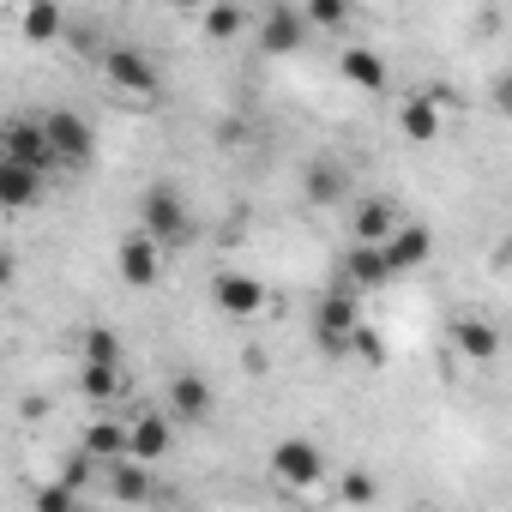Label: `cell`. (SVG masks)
Masks as SVG:
<instances>
[{"label": "cell", "mask_w": 512, "mask_h": 512, "mask_svg": "<svg viewBox=\"0 0 512 512\" xmlns=\"http://www.w3.org/2000/svg\"><path fill=\"white\" fill-rule=\"evenodd\" d=\"M79 452H85L97 470H103V464H115V458H127V422H121V416H97V422H85Z\"/></svg>", "instance_id": "cell-14"}, {"label": "cell", "mask_w": 512, "mask_h": 512, "mask_svg": "<svg viewBox=\"0 0 512 512\" xmlns=\"http://www.w3.org/2000/svg\"><path fill=\"white\" fill-rule=\"evenodd\" d=\"M79 512H91V506H79Z\"/></svg>", "instance_id": "cell-32"}, {"label": "cell", "mask_w": 512, "mask_h": 512, "mask_svg": "<svg viewBox=\"0 0 512 512\" xmlns=\"http://www.w3.org/2000/svg\"><path fill=\"white\" fill-rule=\"evenodd\" d=\"M19 31H25V43H55L67 31V13L49 7V0H31V7L19 13Z\"/></svg>", "instance_id": "cell-22"}, {"label": "cell", "mask_w": 512, "mask_h": 512, "mask_svg": "<svg viewBox=\"0 0 512 512\" xmlns=\"http://www.w3.org/2000/svg\"><path fill=\"white\" fill-rule=\"evenodd\" d=\"M362 326V296L350 290H326L320 308H314V338L326 356H350V332Z\"/></svg>", "instance_id": "cell-5"}, {"label": "cell", "mask_w": 512, "mask_h": 512, "mask_svg": "<svg viewBox=\"0 0 512 512\" xmlns=\"http://www.w3.org/2000/svg\"><path fill=\"white\" fill-rule=\"evenodd\" d=\"M139 235H151L157 247H187L193 241V211H187V193L175 181H151L145 199H139Z\"/></svg>", "instance_id": "cell-2"}, {"label": "cell", "mask_w": 512, "mask_h": 512, "mask_svg": "<svg viewBox=\"0 0 512 512\" xmlns=\"http://www.w3.org/2000/svg\"><path fill=\"white\" fill-rule=\"evenodd\" d=\"M169 446H175V422L163 410H145V416L127 422V458L157 464V458H169Z\"/></svg>", "instance_id": "cell-11"}, {"label": "cell", "mask_w": 512, "mask_h": 512, "mask_svg": "<svg viewBox=\"0 0 512 512\" xmlns=\"http://www.w3.org/2000/svg\"><path fill=\"white\" fill-rule=\"evenodd\" d=\"M302 187H308V199H314V205H338V199L350 193V181H344V169H338V163H308Z\"/></svg>", "instance_id": "cell-24"}, {"label": "cell", "mask_w": 512, "mask_h": 512, "mask_svg": "<svg viewBox=\"0 0 512 512\" xmlns=\"http://www.w3.org/2000/svg\"><path fill=\"white\" fill-rule=\"evenodd\" d=\"M211 302H217V314H229V320H260V314L272 308V290L253 278V272H217V278H211Z\"/></svg>", "instance_id": "cell-6"}, {"label": "cell", "mask_w": 512, "mask_h": 512, "mask_svg": "<svg viewBox=\"0 0 512 512\" xmlns=\"http://www.w3.org/2000/svg\"><path fill=\"white\" fill-rule=\"evenodd\" d=\"M211 404H217V392H211V380H205V374L181 368V374L169 380V422H205V416H211Z\"/></svg>", "instance_id": "cell-12"}, {"label": "cell", "mask_w": 512, "mask_h": 512, "mask_svg": "<svg viewBox=\"0 0 512 512\" xmlns=\"http://www.w3.org/2000/svg\"><path fill=\"white\" fill-rule=\"evenodd\" d=\"M115 272L127 278V290H151V284H157V272H163V247H157L151 235L127 229V235H121V247H115Z\"/></svg>", "instance_id": "cell-10"}, {"label": "cell", "mask_w": 512, "mask_h": 512, "mask_svg": "<svg viewBox=\"0 0 512 512\" xmlns=\"http://www.w3.org/2000/svg\"><path fill=\"white\" fill-rule=\"evenodd\" d=\"M37 199H43V175L0 157V211H31Z\"/></svg>", "instance_id": "cell-18"}, {"label": "cell", "mask_w": 512, "mask_h": 512, "mask_svg": "<svg viewBox=\"0 0 512 512\" xmlns=\"http://www.w3.org/2000/svg\"><path fill=\"white\" fill-rule=\"evenodd\" d=\"M55 482H61V488H67V494H85V488H91V482H97V464H91V458H85V452H73V458H67V464H61V476H55Z\"/></svg>", "instance_id": "cell-29"}, {"label": "cell", "mask_w": 512, "mask_h": 512, "mask_svg": "<svg viewBox=\"0 0 512 512\" xmlns=\"http://www.w3.org/2000/svg\"><path fill=\"white\" fill-rule=\"evenodd\" d=\"M266 470H272V482H278L284 494H314V488L332 482V458H326L320 440H308V434H284V440L272 446Z\"/></svg>", "instance_id": "cell-1"}, {"label": "cell", "mask_w": 512, "mask_h": 512, "mask_svg": "<svg viewBox=\"0 0 512 512\" xmlns=\"http://www.w3.org/2000/svg\"><path fill=\"white\" fill-rule=\"evenodd\" d=\"M247 25H253V19H247V7H205V13H199L205 43H235Z\"/></svg>", "instance_id": "cell-23"}, {"label": "cell", "mask_w": 512, "mask_h": 512, "mask_svg": "<svg viewBox=\"0 0 512 512\" xmlns=\"http://www.w3.org/2000/svg\"><path fill=\"white\" fill-rule=\"evenodd\" d=\"M31 512H79V494H67L61 482H43L37 500H31Z\"/></svg>", "instance_id": "cell-30"}, {"label": "cell", "mask_w": 512, "mask_h": 512, "mask_svg": "<svg viewBox=\"0 0 512 512\" xmlns=\"http://www.w3.org/2000/svg\"><path fill=\"white\" fill-rule=\"evenodd\" d=\"M338 500H344V506H374V500H380V476H374L368 464H350V470L338 476Z\"/></svg>", "instance_id": "cell-26"}, {"label": "cell", "mask_w": 512, "mask_h": 512, "mask_svg": "<svg viewBox=\"0 0 512 512\" xmlns=\"http://www.w3.org/2000/svg\"><path fill=\"white\" fill-rule=\"evenodd\" d=\"M398 127H404V139H416V145H434L440 139V109L416 91V97H404V109H398Z\"/></svg>", "instance_id": "cell-21"}, {"label": "cell", "mask_w": 512, "mask_h": 512, "mask_svg": "<svg viewBox=\"0 0 512 512\" xmlns=\"http://www.w3.org/2000/svg\"><path fill=\"white\" fill-rule=\"evenodd\" d=\"M43 139H49V157L67 163V169L91 163V151H97V127H91L79 109H49V115H43Z\"/></svg>", "instance_id": "cell-4"}, {"label": "cell", "mask_w": 512, "mask_h": 512, "mask_svg": "<svg viewBox=\"0 0 512 512\" xmlns=\"http://www.w3.org/2000/svg\"><path fill=\"white\" fill-rule=\"evenodd\" d=\"M103 482H109V494H115L121 506H145V500H151V464H139V458L103 464Z\"/></svg>", "instance_id": "cell-17"}, {"label": "cell", "mask_w": 512, "mask_h": 512, "mask_svg": "<svg viewBox=\"0 0 512 512\" xmlns=\"http://www.w3.org/2000/svg\"><path fill=\"white\" fill-rule=\"evenodd\" d=\"M302 19H308V31H344L350 25V7H344V0H308Z\"/></svg>", "instance_id": "cell-27"}, {"label": "cell", "mask_w": 512, "mask_h": 512, "mask_svg": "<svg viewBox=\"0 0 512 512\" xmlns=\"http://www.w3.org/2000/svg\"><path fill=\"white\" fill-rule=\"evenodd\" d=\"M0 157L7 163H19V169H55V157H49V139H43V121H31V115H19V121H7L0 127Z\"/></svg>", "instance_id": "cell-9"}, {"label": "cell", "mask_w": 512, "mask_h": 512, "mask_svg": "<svg viewBox=\"0 0 512 512\" xmlns=\"http://www.w3.org/2000/svg\"><path fill=\"white\" fill-rule=\"evenodd\" d=\"M350 356H362L368 368H386V338H380V332H374V326L362 320V326L350 332Z\"/></svg>", "instance_id": "cell-28"}, {"label": "cell", "mask_w": 512, "mask_h": 512, "mask_svg": "<svg viewBox=\"0 0 512 512\" xmlns=\"http://www.w3.org/2000/svg\"><path fill=\"white\" fill-rule=\"evenodd\" d=\"M308 19H302V7H290V0H272V7L260 13V49L266 55H296V49H308Z\"/></svg>", "instance_id": "cell-7"}, {"label": "cell", "mask_w": 512, "mask_h": 512, "mask_svg": "<svg viewBox=\"0 0 512 512\" xmlns=\"http://www.w3.org/2000/svg\"><path fill=\"white\" fill-rule=\"evenodd\" d=\"M7 284H13V253L0 247V290H7Z\"/></svg>", "instance_id": "cell-31"}, {"label": "cell", "mask_w": 512, "mask_h": 512, "mask_svg": "<svg viewBox=\"0 0 512 512\" xmlns=\"http://www.w3.org/2000/svg\"><path fill=\"white\" fill-rule=\"evenodd\" d=\"M428 253H434V229L428 223H398L386 241H380V260L392 278H410L416 266H428Z\"/></svg>", "instance_id": "cell-8"}, {"label": "cell", "mask_w": 512, "mask_h": 512, "mask_svg": "<svg viewBox=\"0 0 512 512\" xmlns=\"http://www.w3.org/2000/svg\"><path fill=\"white\" fill-rule=\"evenodd\" d=\"M79 392L91 404H115L127 398V368H103V362H79Z\"/></svg>", "instance_id": "cell-20"}, {"label": "cell", "mask_w": 512, "mask_h": 512, "mask_svg": "<svg viewBox=\"0 0 512 512\" xmlns=\"http://www.w3.org/2000/svg\"><path fill=\"white\" fill-rule=\"evenodd\" d=\"M350 229H356V247H380V241L398 229V211H392V199H380V193L356 199V211H350Z\"/></svg>", "instance_id": "cell-16"}, {"label": "cell", "mask_w": 512, "mask_h": 512, "mask_svg": "<svg viewBox=\"0 0 512 512\" xmlns=\"http://www.w3.org/2000/svg\"><path fill=\"white\" fill-rule=\"evenodd\" d=\"M338 73H344L356 91H368V97H380V91L392 85V67H386L380 49H338Z\"/></svg>", "instance_id": "cell-13"}, {"label": "cell", "mask_w": 512, "mask_h": 512, "mask_svg": "<svg viewBox=\"0 0 512 512\" xmlns=\"http://www.w3.org/2000/svg\"><path fill=\"white\" fill-rule=\"evenodd\" d=\"M386 284H392V272H386V260H380V247H350V253H344V278H338V290L362 296V290H386Z\"/></svg>", "instance_id": "cell-15"}, {"label": "cell", "mask_w": 512, "mask_h": 512, "mask_svg": "<svg viewBox=\"0 0 512 512\" xmlns=\"http://www.w3.org/2000/svg\"><path fill=\"white\" fill-rule=\"evenodd\" d=\"M79 362H103V368H127V362H121V338H115L109 326H91V332H79Z\"/></svg>", "instance_id": "cell-25"}, {"label": "cell", "mask_w": 512, "mask_h": 512, "mask_svg": "<svg viewBox=\"0 0 512 512\" xmlns=\"http://www.w3.org/2000/svg\"><path fill=\"white\" fill-rule=\"evenodd\" d=\"M103 79H109L115 91L139 97V103H151V97H157V85H163V73H157L151 49H139V43H109V49H103Z\"/></svg>", "instance_id": "cell-3"}, {"label": "cell", "mask_w": 512, "mask_h": 512, "mask_svg": "<svg viewBox=\"0 0 512 512\" xmlns=\"http://www.w3.org/2000/svg\"><path fill=\"white\" fill-rule=\"evenodd\" d=\"M452 344H458L470 362H494V356H500V326H494V320H458V326H452Z\"/></svg>", "instance_id": "cell-19"}]
</instances>
